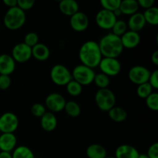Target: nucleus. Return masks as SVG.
Instances as JSON below:
<instances>
[{"mask_svg":"<svg viewBox=\"0 0 158 158\" xmlns=\"http://www.w3.org/2000/svg\"><path fill=\"white\" fill-rule=\"evenodd\" d=\"M79 58L84 66L92 69L98 66L103 58L98 43L93 40L85 42L79 50Z\"/></svg>","mask_w":158,"mask_h":158,"instance_id":"obj_1","label":"nucleus"},{"mask_svg":"<svg viewBox=\"0 0 158 158\" xmlns=\"http://www.w3.org/2000/svg\"><path fill=\"white\" fill-rule=\"evenodd\" d=\"M98 45L103 57L117 59L123 50L120 37L114 35L112 32L102 37Z\"/></svg>","mask_w":158,"mask_h":158,"instance_id":"obj_2","label":"nucleus"},{"mask_svg":"<svg viewBox=\"0 0 158 158\" xmlns=\"http://www.w3.org/2000/svg\"><path fill=\"white\" fill-rule=\"evenodd\" d=\"M26 19V13L18 6L9 8L4 15V25L7 29L15 30L23 26Z\"/></svg>","mask_w":158,"mask_h":158,"instance_id":"obj_3","label":"nucleus"},{"mask_svg":"<svg viewBox=\"0 0 158 158\" xmlns=\"http://www.w3.org/2000/svg\"><path fill=\"white\" fill-rule=\"evenodd\" d=\"M95 101L100 110L108 112L111 108L115 106V94L108 88L99 89V90L95 94Z\"/></svg>","mask_w":158,"mask_h":158,"instance_id":"obj_4","label":"nucleus"},{"mask_svg":"<svg viewBox=\"0 0 158 158\" xmlns=\"http://www.w3.org/2000/svg\"><path fill=\"white\" fill-rule=\"evenodd\" d=\"M73 80L80 83L81 86H86L94 82L95 77V72L92 68L84 66L83 64L77 65L73 69Z\"/></svg>","mask_w":158,"mask_h":158,"instance_id":"obj_5","label":"nucleus"},{"mask_svg":"<svg viewBox=\"0 0 158 158\" xmlns=\"http://www.w3.org/2000/svg\"><path fill=\"white\" fill-rule=\"evenodd\" d=\"M50 78L55 84L66 86L73 80L72 73L66 66L62 64H56L50 70Z\"/></svg>","mask_w":158,"mask_h":158,"instance_id":"obj_6","label":"nucleus"},{"mask_svg":"<svg viewBox=\"0 0 158 158\" xmlns=\"http://www.w3.org/2000/svg\"><path fill=\"white\" fill-rule=\"evenodd\" d=\"M19 126L18 117L14 113L6 112L0 117V132L13 134Z\"/></svg>","mask_w":158,"mask_h":158,"instance_id":"obj_7","label":"nucleus"},{"mask_svg":"<svg viewBox=\"0 0 158 158\" xmlns=\"http://www.w3.org/2000/svg\"><path fill=\"white\" fill-rule=\"evenodd\" d=\"M100 70L108 77H114L121 71V64L117 58L103 57L99 64Z\"/></svg>","mask_w":158,"mask_h":158,"instance_id":"obj_8","label":"nucleus"},{"mask_svg":"<svg viewBox=\"0 0 158 158\" xmlns=\"http://www.w3.org/2000/svg\"><path fill=\"white\" fill-rule=\"evenodd\" d=\"M151 72L143 66H134L130 69L128 77L132 83L137 85L148 83Z\"/></svg>","mask_w":158,"mask_h":158,"instance_id":"obj_9","label":"nucleus"},{"mask_svg":"<svg viewBox=\"0 0 158 158\" xmlns=\"http://www.w3.org/2000/svg\"><path fill=\"white\" fill-rule=\"evenodd\" d=\"M66 99L58 93H51L45 100L46 107L52 113H58L63 110L66 105Z\"/></svg>","mask_w":158,"mask_h":158,"instance_id":"obj_10","label":"nucleus"},{"mask_svg":"<svg viewBox=\"0 0 158 158\" xmlns=\"http://www.w3.org/2000/svg\"><path fill=\"white\" fill-rule=\"evenodd\" d=\"M117 20L114 12L106 9H102L96 15V23L97 26L103 29H112L113 26Z\"/></svg>","mask_w":158,"mask_h":158,"instance_id":"obj_11","label":"nucleus"},{"mask_svg":"<svg viewBox=\"0 0 158 158\" xmlns=\"http://www.w3.org/2000/svg\"><path fill=\"white\" fill-rule=\"evenodd\" d=\"M12 57L17 63H26L32 57V48L24 43H17L12 48Z\"/></svg>","mask_w":158,"mask_h":158,"instance_id":"obj_12","label":"nucleus"},{"mask_svg":"<svg viewBox=\"0 0 158 158\" xmlns=\"http://www.w3.org/2000/svg\"><path fill=\"white\" fill-rule=\"evenodd\" d=\"M69 23L73 30L77 32H83L89 26V19L84 12L79 11L70 16Z\"/></svg>","mask_w":158,"mask_h":158,"instance_id":"obj_13","label":"nucleus"},{"mask_svg":"<svg viewBox=\"0 0 158 158\" xmlns=\"http://www.w3.org/2000/svg\"><path fill=\"white\" fill-rule=\"evenodd\" d=\"M15 69V62L9 54L0 55V75L9 76Z\"/></svg>","mask_w":158,"mask_h":158,"instance_id":"obj_14","label":"nucleus"},{"mask_svg":"<svg viewBox=\"0 0 158 158\" xmlns=\"http://www.w3.org/2000/svg\"><path fill=\"white\" fill-rule=\"evenodd\" d=\"M17 143L16 137L14 134L4 133L0 134V150L1 151L9 152L15 148Z\"/></svg>","mask_w":158,"mask_h":158,"instance_id":"obj_15","label":"nucleus"},{"mask_svg":"<svg viewBox=\"0 0 158 158\" xmlns=\"http://www.w3.org/2000/svg\"><path fill=\"white\" fill-rule=\"evenodd\" d=\"M123 48L133 49L139 45L140 42V35L139 32L127 30L122 36H120Z\"/></svg>","mask_w":158,"mask_h":158,"instance_id":"obj_16","label":"nucleus"},{"mask_svg":"<svg viewBox=\"0 0 158 158\" xmlns=\"http://www.w3.org/2000/svg\"><path fill=\"white\" fill-rule=\"evenodd\" d=\"M42 128L46 132H52L57 126V119L55 114L50 111H46L43 117H40Z\"/></svg>","mask_w":158,"mask_h":158,"instance_id":"obj_17","label":"nucleus"},{"mask_svg":"<svg viewBox=\"0 0 158 158\" xmlns=\"http://www.w3.org/2000/svg\"><path fill=\"white\" fill-rule=\"evenodd\" d=\"M140 153L137 148L129 144H122L116 149V158H137Z\"/></svg>","mask_w":158,"mask_h":158,"instance_id":"obj_18","label":"nucleus"},{"mask_svg":"<svg viewBox=\"0 0 158 158\" xmlns=\"http://www.w3.org/2000/svg\"><path fill=\"white\" fill-rule=\"evenodd\" d=\"M145 25H146V21L144 19L143 13L136 12L130 17L127 23V27L131 31L139 32L144 27Z\"/></svg>","mask_w":158,"mask_h":158,"instance_id":"obj_19","label":"nucleus"},{"mask_svg":"<svg viewBox=\"0 0 158 158\" xmlns=\"http://www.w3.org/2000/svg\"><path fill=\"white\" fill-rule=\"evenodd\" d=\"M59 8L62 13L68 16H72L79 12V4L75 0H62L59 5Z\"/></svg>","mask_w":158,"mask_h":158,"instance_id":"obj_20","label":"nucleus"},{"mask_svg":"<svg viewBox=\"0 0 158 158\" xmlns=\"http://www.w3.org/2000/svg\"><path fill=\"white\" fill-rule=\"evenodd\" d=\"M50 51L49 47L44 43H38L32 47V56L40 61H44L49 57Z\"/></svg>","mask_w":158,"mask_h":158,"instance_id":"obj_21","label":"nucleus"},{"mask_svg":"<svg viewBox=\"0 0 158 158\" xmlns=\"http://www.w3.org/2000/svg\"><path fill=\"white\" fill-rule=\"evenodd\" d=\"M86 154L88 158H106L107 157L106 148L97 143H93L88 146Z\"/></svg>","mask_w":158,"mask_h":158,"instance_id":"obj_22","label":"nucleus"},{"mask_svg":"<svg viewBox=\"0 0 158 158\" xmlns=\"http://www.w3.org/2000/svg\"><path fill=\"white\" fill-rule=\"evenodd\" d=\"M139 5L137 0H123L120 2V9L122 14L132 15L137 12L139 9Z\"/></svg>","mask_w":158,"mask_h":158,"instance_id":"obj_23","label":"nucleus"},{"mask_svg":"<svg viewBox=\"0 0 158 158\" xmlns=\"http://www.w3.org/2000/svg\"><path fill=\"white\" fill-rule=\"evenodd\" d=\"M108 114H109L110 118L117 123L124 121L127 117V111L123 108L120 107V106H114L108 111Z\"/></svg>","mask_w":158,"mask_h":158,"instance_id":"obj_24","label":"nucleus"},{"mask_svg":"<svg viewBox=\"0 0 158 158\" xmlns=\"http://www.w3.org/2000/svg\"><path fill=\"white\" fill-rule=\"evenodd\" d=\"M12 158H35L33 152L26 146H19L14 149Z\"/></svg>","mask_w":158,"mask_h":158,"instance_id":"obj_25","label":"nucleus"},{"mask_svg":"<svg viewBox=\"0 0 158 158\" xmlns=\"http://www.w3.org/2000/svg\"><path fill=\"white\" fill-rule=\"evenodd\" d=\"M143 15L146 23L154 26L158 24V9L156 6L146 9Z\"/></svg>","mask_w":158,"mask_h":158,"instance_id":"obj_26","label":"nucleus"},{"mask_svg":"<svg viewBox=\"0 0 158 158\" xmlns=\"http://www.w3.org/2000/svg\"><path fill=\"white\" fill-rule=\"evenodd\" d=\"M64 110L66 114L71 117H77L81 113V108H80L79 103L75 101H68L65 105Z\"/></svg>","mask_w":158,"mask_h":158,"instance_id":"obj_27","label":"nucleus"},{"mask_svg":"<svg viewBox=\"0 0 158 158\" xmlns=\"http://www.w3.org/2000/svg\"><path fill=\"white\" fill-rule=\"evenodd\" d=\"M66 86L68 94L69 95L73 96V97L79 96L82 93V90H83V86H81L80 83H78L73 80L69 81Z\"/></svg>","mask_w":158,"mask_h":158,"instance_id":"obj_28","label":"nucleus"},{"mask_svg":"<svg viewBox=\"0 0 158 158\" xmlns=\"http://www.w3.org/2000/svg\"><path fill=\"white\" fill-rule=\"evenodd\" d=\"M113 34L120 37L127 31V23L123 20H117L112 27Z\"/></svg>","mask_w":158,"mask_h":158,"instance_id":"obj_29","label":"nucleus"},{"mask_svg":"<svg viewBox=\"0 0 158 158\" xmlns=\"http://www.w3.org/2000/svg\"><path fill=\"white\" fill-rule=\"evenodd\" d=\"M94 82L100 89H105V88H108L110 81L108 76L105 75L103 73H100L96 74Z\"/></svg>","mask_w":158,"mask_h":158,"instance_id":"obj_30","label":"nucleus"},{"mask_svg":"<svg viewBox=\"0 0 158 158\" xmlns=\"http://www.w3.org/2000/svg\"><path fill=\"white\" fill-rule=\"evenodd\" d=\"M152 86L148 82V83H144L140 85H138L137 88V94L140 98L146 99L150 94H152Z\"/></svg>","mask_w":158,"mask_h":158,"instance_id":"obj_31","label":"nucleus"},{"mask_svg":"<svg viewBox=\"0 0 158 158\" xmlns=\"http://www.w3.org/2000/svg\"><path fill=\"white\" fill-rule=\"evenodd\" d=\"M121 0H101L100 4L103 9L114 12L117 9L120 7Z\"/></svg>","mask_w":158,"mask_h":158,"instance_id":"obj_32","label":"nucleus"},{"mask_svg":"<svg viewBox=\"0 0 158 158\" xmlns=\"http://www.w3.org/2000/svg\"><path fill=\"white\" fill-rule=\"evenodd\" d=\"M146 104L149 109L152 110H158V94L152 93L146 98Z\"/></svg>","mask_w":158,"mask_h":158,"instance_id":"obj_33","label":"nucleus"},{"mask_svg":"<svg viewBox=\"0 0 158 158\" xmlns=\"http://www.w3.org/2000/svg\"><path fill=\"white\" fill-rule=\"evenodd\" d=\"M23 43L26 45L29 46V47H33L34 46L39 43V36L35 32H28L24 37V42Z\"/></svg>","mask_w":158,"mask_h":158,"instance_id":"obj_34","label":"nucleus"},{"mask_svg":"<svg viewBox=\"0 0 158 158\" xmlns=\"http://www.w3.org/2000/svg\"><path fill=\"white\" fill-rule=\"evenodd\" d=\"M31 112H32V115H34L35 117H41L46 112V106L42 103H35L31 107Z\"/></svg>","mask_w":158,"mask_h":158,"instance_id":"obj_35","label":"nucleus"},{"mask_svg":"<svg viewBox=\"0 0 158 158\" xmlns=\"http://www.w3.org/2000/svg\"><path fill=\"white\" fill-rule=\"evenodd\" d=\"M35 4L34 0H17V6L22 10H29L33 7Z\"/></svg>","mask_w":158,"mask_h":158,"instance_id":"obj_36","label":"nucleus"},{"mask_svg":"<svg viewBox=\"0 0 158 158\" xmlns=\"http://www.w3.org/2000/svg\"><path fill=\"white\" fill-rule=\"evenodd\" d=\"M12 83V80L9 76L0 75V89L6 90L9 89Z\"/></svg>","mask_w":158,"mask_h":158,"instance_id":"obj_37","label":"nucleus"},{"mask_svg":"<svg viewBox=\"0 0 158 158\" xmlns=\"http://www.w3.org/2000/svg\"><path fill=\"white\" fill-rule=\"evenodd\" d=\"M148 83H150L152 88L158 89V70L156 69L154 72H152L150 75Z\"/></svg>","mask_w":158,"mask_h":158,"instance_id":"obj_38","label":"nucleus"},{"mask_svg":"<svg viewBox=\"0 0 158 158\" xmlns=\"http://www.w3.org/2000/svg\"><path fill=\"white\" fill-rule=\"evenodd\" d=\"M147 155L149 158H158V143H154L148 148Z\"/></svg>","mask_w":158,"mask_h":158,"instance_id":"obj_39","label":"nucleus"},{"mask_svg":"<svg viewBox=\"0 0 158 158\" xmlns=\"http://www.w3.org/2000/svg\"><path fill=\"white\" fill-rule=\"evenodd\" d=\"M137 2H138L139 6L145 9H148L154 6V0H138Z\"/></svg>","mask_w":158,"mask_h":158,"instance_id":"obj_40","label":"nucleus"},{"mask_svg":"<svg viewBox=\"0 0 158 158\" xmlns=\"http://www.w3.org/2000/svg\"><path fill=\"white\" fill-rule=\"evenodd\" d=\"M3 3L9 8L17 6V0H3Z\"/></svg>","mask_w":158,"mask_h":158,"instance_id":"obj_41","label":"nucleus"},{"mask_svg":"<svg viewBox=\"0 0 158 158\" xmlns=\"http://www.w3.org/2000/svg\"><path fill=\"white\" fill-rule=\"evenodd\" d=\"M151 61L154 65H158V50H155L151 56Z\"/></svg>","mask_w":158,"mask_h":158,"instance_id":"obj_42","label":"nucleus"},{"mask_svg":"<svg viewBox=\"0 0 158 158\" xmlns=\"http://www.w3.org/2000/svg\"><path fill=\"white\" fill-rule=\"evenodd\" d=\"M0 158H12V156L11 153L1 151L0 152Z\"/></svg>","mask_w":158,"mask_h":158,"instance_id":"obj_43","label":"nucleus"},{"mask_svg":"<svg viewBox=\"0 0 158 158\" xmlns=\"http://www.w3.org/2000/svg\"><path fill=\"white\" fill-rule=\"evenodd\" d=\"M113 12H114V15H115L116 17L120 16V15L122 14V12H121V11H120V8H118V9H116V10H114Z\"/></svg>","mask_w":158,"mask_h":158,"instance_id":"obj_44","label":"nucleus"},{"mask_svg":"<svg viewBox=\"0 0 158 158\" xmlns=\"http://www.w3.org/2000/svg\"><path fill=\"white\" fill-rule=\"evenodd\" d=\"M137 158H149L146 154H140Z\"/></svg>","mask_w":158,"mask_h":158,"instance_id":"obj_45","label":"nucleus"},{"mask_svg":"<svg viewBox=\"0 0 158 158\" xmlns=\"http://www.w3.org/2000/svg\"><path fill=\"white\" fill-rule=\"evenodd\" d=\"M106 158H116L115 157H106Z\"/></svg>","mask_w":158,"mask_h":158,"instance_id":"obj_46","label":"nucleus"},{"mask_svg":"<svg viewBox=\"0 0 158 158\" xmlns=\"http://www.w3.org/2000/svg\"><path fill=\"white\" fill-rule=\"evenodd\" d=\"M0 134H1V132H0Z\"/></svg>","mask_w":158,"mask_h":158,"instance_id":"obj_47","label":"nucleus"}]
</instances>
